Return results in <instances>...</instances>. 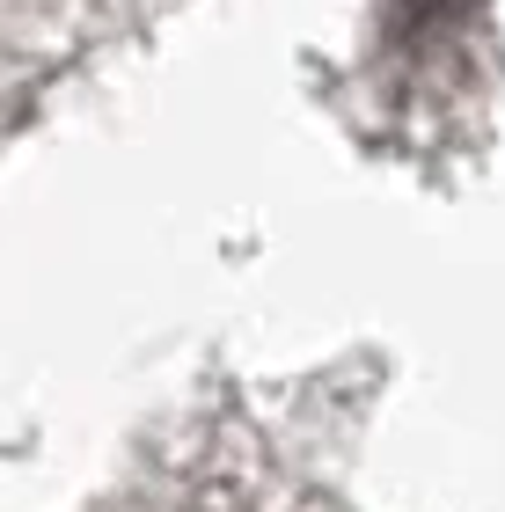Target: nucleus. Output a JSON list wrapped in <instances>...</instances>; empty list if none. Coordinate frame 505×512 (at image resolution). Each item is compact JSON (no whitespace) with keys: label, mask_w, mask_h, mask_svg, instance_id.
<instances>
[{"label":"nucleus","mask_w":505,"mask_h":512,"mask_svg":"<svg viewBox=\"0 0 505 512\" xmlns=\"http://www.w3.org/2000/svg\"><path fill=\"white\" fill-rule=\"evenodd\" d=\"M183 512H249V498L235 491V483H198V491H191V505H183Z\"/></svg>","instance_id":"obj_1"}]
</instances>
